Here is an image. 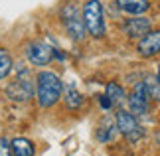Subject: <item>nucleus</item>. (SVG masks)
Instances as JSON below:
<instances>
[{
	"label": "nucleus",
	"instance_id": "f257e3e1",
	"mask_svg": "<svg viewBox=\"0 0 160 156\" xmlns=\"http://www.w3.org/2000/svg\"><path fill=\"white\" fill-rule=\"evenodd\" d=\"M63 95V83L59 77L52 71H40L38 73V103L42 107H53Z\"/></svg>",
	"mask_w": 160,
	"mask_h": 156
},
{
	"label": "nucleus",
	"instance_id": "f03ea898",
	"mask_svg": "<svg viewBox=\"0 0 160 156\" xmlns=\"http://www.w3.org/2000/svg\"><path fill=\"white\" fill-rule=\"evenodd\" d=\"M83 24L85 30L93 38H103L105 36V18H103V4L99 0H87L83 6Z\"/></svg>",
	"mask_w": 160,
	"mask_h": 156
},
{
	"label": "nucleus",
	"instance_id": "7ed1b4c3",
	"mask_svg": "<svg viewBox=\"0 0 160 156\" xmlns=\"http://www.w3.org/2000/svg\"><path fill=\"white\" fill-rule=\"evenodd\" d=\"M61 20H63V26L69 34V38L73 40H83L85 38V24H83V16H79L77 6L73 4H65L61 8Z\"/></svg>",
	"mask_w": 160,
	"mask_h": 156
},
{
	"label": "nucleus",
	"instance_id": "20e7f679",
	"mask_svg": "<svg viewBox=\"0 0 160 156\" xmlns=\"http://www.w3.org/2000/svg\"><path fill=\"white\" fill-rule=\"evenodd\" d=\"M117 128L119 133H122L127 136V140L137 142L140 136H142V127L138 124L137 117L132 113H127V111H119L117 113Z\"/></svg>",
	"mask_w": 160,
	"mask_h": 156
},
{
	"label": "nucleus",
	"instance_id": "39448f33",
	"mask_svg": "<svg viewBox=\"0 0 160 156\" xmlns=\"http://www.w3.org/2000/svg\"><path fill=\"white\" fill-rule=\"evenodd\" d=\"M26 55L32 65H48L53 58V49L44 42H32L26 48Z\"/></svg>",
	"mask_w": 160,
	"mask_h": 156
},
{
	"label": "nucleus",
	"instance_id": "423d86ee",
	"mask_svg": "<svg viewBox=\"0 0 160 156\" xmlns=\"http://www.w3.org/2000/svg\"><path fill=\"white\" fill-rule=\"evenodd\" d=\"M148 91H146L144 83H137L134 85L132 95L128 97V107H131L132 115H144L148 111Z\"/></svg>",
	"mask_w": 160,
	"mask_h": 156
},
{
	"label": "nucleus",
	"instance_id": "0eeeda50",
	"mask_svg": "<svg viewBox=\"0 0 160 156\" xmlns=\"http://www.w3.org/2000/svg\"><path fill=\"white\" fill-rule=\"evenodd\" d=\"M138 53L144 58H152V55L160 53V30H150L146 36L138 40Z\"/></svg>",
	"mask_w": 160,
	"mask_h": 156
},
{
	"label": "nucleus",
	"instance_id": "6e6552de",
	"mask_svg": "<svg viewBox=\"0 0 160 156\" xmlns=\"http://www.w3.org/2000/svg\"><path fill=\"white\" fill-rule=\"evenodd\" d=\"M150 20L148 18H128V20L122 24V32H125L128 38H142L150 32Z\"/></svg>",
	"mask_w": 160,
	"mask_h": 156
},
{
	"label": "nucleus",
	"instance_id": "1a4fd4ad",
	"mask_svg": "<svg viewBox=\"0 0 160 156\" xmlns=\"http://www.w3.org/2000/svg\"><path fill=\"white\" fill-rule=\"evenodd\" d=\"M6 93H8V97L14 99V101H28V99L34 95V87L30 83V79H16L8 85Z\"/></svg>",
	"mask_w": 160,
	"mask_h": 156
},
{
	"label": "nucleus",
	"instance_id": "9d476101",
	"mask_svg": "<svg viewBox=\"0 0 160 156\" xmlns=\"http://www.w3.org/2000/svg\"><path fill=\"white\" fill-rule=\"evenodd\" d=\"M117 6L122 12H127V14L138 16V14H144L150 8V2L148 0H117Z\"/></svg>",
	"mask_w": 160,
	"mask_h": 156
},
{
	"label": "nucleus",
	"instance_id": "9b49d317",
	"mask_svg": "<svg viewBox=\"0 0 160 156\" xmlns=\"http://www.w3.org/2000/svg\"><path fill=\"white\" fill-rule=\"evenodd\" d=\"M10 146H12V156H34V144L28 138L18 136L10 142Z\"/></svg>",
	"mask_w": 160,
	"mask_h": 156
},
{
	"label": "nucleus",
	"instance_id": "f8f14e48",
	"mask_svg": "<svg viewBox=\"0 0 160 156\" xmlns=\"http://www.w3.org/2000/svg\"><path fill=\"white\" fill-rule=\"evenodd\" d=\"M63 99H65V105L69 109H79L83 105V97L81 93H79L73 85H67L65 91H63Z\"/></svg>",
	"mask_w": 160,
	"mask_h": 156
},
{
	"label": "nucleus",
	"instance_id": "ddd939ff",
	"mask_svg": "<svg viewBox=\"0 0 160 156\" xmlns=\"http://www.w3.org/2000/svg\"><path fill=\"white\" fill-rule=\"evenodd\" d=\"M117 121H103L101 123V127H99V133H97V138H99L101 142H109V140H113L115 138V134H117Z\"/></svg>",
	"mask_w": 160,
	"mask_h": 156
},
{
	"label": "nucleus",
	"instance_id": "4468645a",
	"mask_svg": "<svg viewBox=\"0 0 160 156\" xmlns=\"http://www.w3.org/2000/svg\"><path fill=\"white\" fill-rule=\"evenodd\" d=\"M105 95L111 99V103L113 105H119L125 101V89L119 85V83H115V81H111V83L107 85V93Z\"/></svg>",
	"mask_w": 160,
	"mask_h": 156
},
{
	"label": "nucleus",
	"instance_id": "2eb2a0df",
	"mask_svg": "<svg viewBox=\"0 0 160 156\" xmlns=\"http://www.w3.org/2000/svg\"><path fill=\"white\" fill-rule=\"evenodd\" d=\"M12 58L6 49H0V79H6L12 71Z\"/></svg>",
	"mask_w": 160,
	"mask_h": 156
},
{
	"label": "nucleus",
	"instance_id": "dca6fc26",
	"mask_svg": "<svg viewBox=\"0 0 160 156\" xmlns=\"http://www.w3.org/2000/svg\"><path fill=\"white\" fill-rule=\"evenodd\" d=\"M144 85H146V91H148V97H150V99H156V101H160V81L148 77V79L144 81Z\"/></svg>",
	"mask_w": 160,
	"mask_h": 156
},
{
	"label": "nucleus",
	"instance_id": "f3484780",
	"mask_svg": "<svg viewBox=\"0 0 160 156\" xmlns=\"http://www.w3.org/2000/svg\"><path fill=\"white\" fill-rule=\"evenodd\" d=\"M0 156H12V146L4 136H0Z\"/></svg>",
	"mask_w": 160,
	"mask_h": 156
},
{
	"label": "nucleus",
	"instance_id": "a211bd4d",
	"mask_svg": "<svg viewBox=\"0 0 160 156\" xmlns=\"http://www.w3.org/2000/svg\"><path fill=\"white\" fill-rule=\"evenodd\" d=\"M99 103H101V107H103V109H111V107H113V103H111V99H109L107 95L99 97Z\"/></svg>",
	"mask_w": 160,
	"mask_h": 156
},
{
	"label": "nucleus",
	"instance_id": "6ab92c4d",
	"mask_svg": "<svg viewBox=\"0 0 160 156\" xmlns=\"http://www.w3.org/2000/svg\"><path fill=\"white\" fill-rule=\"evenodd\" d=\"M156 79L160 81V65H158V73H156Z\"/></svg>",
	"mask_w": 160,
	"mask_h": 156
},
{
	"label": "nucleus",
	"instance_id": "aec40b11",
	"mask_svg": "<svg viewBox=\"0 0 160 156\" xmlns=\"http://www.w3.org/2000/svg\"><path fill=\"white\" fill-rule=\"evenodd\" d=\"M156 140H158V144H160V133H158V134H156Z\"/></svg>",
	"mask_w": 160,
	"mask_h": 156
}]
</instances>
